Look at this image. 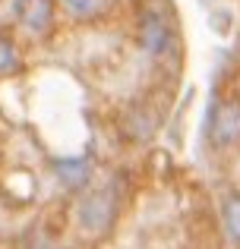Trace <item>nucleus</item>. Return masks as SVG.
<instances>
[{
	"mask_svg": "<svg viewBox=\"0 0 240 249\" xmlns=\"http://www.w3.org/2000/svg\"><path fill=\"white\" fill-rule=\"evenodd\" d=\"M139 44L146 54L158 57L167 51V44H171V29H167V22L158 16V13H146V16L139 19Z\"/></svg>",
	"mask_w": 240,
	"mask_h": 249,
	"instance_id": "nucleus-4",
	"label": "nucleus"
},
{
	"mask_svg": "<svg viewBox=\"0 0 240 249\" xmlns=\"http://www.w3.org/2000/svg\"><path fill=\"white\" fill-rule=\"evenodd\" d=\"M117 221V199L111 189H95L82 199L79 205V224L89 233H105L111 231V224Z\"/></svg>",
	"mask_w": 240,
	"mask_h": 249,
	"instance_id": "nucleus-2",
	"label": "nucleus"
},
{
	"mask_svg": "<svg viewBox=\"0 0 240 249\" xmlns=\"http://www.w3.org/2000/svg\"><path fill=\"white\" fill-rule=\"evenodd\" d=\"M13 16L29 35L44 38L54 29V0H13Z\"/></svg>",
	"mask_w": 240,
	"mask_h": 249,
	"instance_id": "nucleus-3",
	"label": "nucleus"
},
{
	"mask_svg": "<svg viewBox=\"0 0 240 249\" xmlns=\"http://www.w3.org/2000/svg\"><path fill=\"white\" fill-rule=\"evenodd\" d=\"M54 170L60 174L63 186H82V183L89 180V174H92V167H89L86 158H63V161H54Z\"/></svg>",
	"mask_w": 240,
	"mask_h": 249,
	"instance_id": "nucleus-5",
	"label": "nucleus"
},
{
	"mask_svg": "<svg viewBox=\"0 0 240 249\" xmlns=\"http://www.w3.org/2000/svg\"><path fill=\"white\" fill-rule=\"evenodd\" d=\"M209 139L215 148L228 152L240 148V101L237 98H224L212 107L209 114Z\"/></svg>",
	"mask_w": 240,
	"mask_h": 249,
	"instance_id": "nucleus-1",
	"label": "nucleus"
},
{
	"mask_svg": "<svg viewBox=\"0 0 240 249\" xmlns=\"http://www.w3.org/2000/svg\"><path fill=\"white\" fill-rule=\"evenodd\" d=\"M114 0H60V6L73 19H98L111 10Z\"/></svg>",
	"mask_w": 240,
	"mask_h": 249,
	"instance_id": "nucleus-7",
	"label": "nucleus"
},
{
	"mask_svg": "<svg viewBox=\"0 0 240 249\" xmlns=\"http://www.w3.org/2000/svg\"><path fill=\"white\" fill-rule=\"evenodd\" d=\"M19 73V48L13 44V38L0 35V76Z\"/></svg>",
	"mask_w": 240,
	"mask_h": 249,
	"instance_id": "nucleus-8",
	"label": "nucleus"
},
{
	"mask_svg": "<svg viewBox=\"0 0 240 249\" xmlns=\"http://www.w3.org/2000/svg\"><path fill=\"white\" fill-rule=\"evenodd\" d=\"M222 224H224L228 240L234 246H240V193L224 196V202H222Z\"/></svg>",
	"mask_w": 240,
	"mask_h": 249,
	"instance_id": "nucleus-6",
	"label": "nucleus"
}]
</instances>
